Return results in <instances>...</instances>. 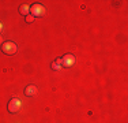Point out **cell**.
I'll list each match as a JSON object with an SVG mask.
<instances>
[{"label": "cell", "mask_w": 128, "mask_h": 123, "mask_svg": "<svg viewBox=\"0 0 128 123\" xmlns=\"http://www.w3.org/2000/svg\"><path fill=\"white\" fill-rule=\"evenodd\" d=\"M75 63V56L71 53H67L62 57V66H66V67H71L72 64Z\"/></svg>", "instance_id": "277c9868"}, {"label": "cell", "mask_w": 128, "mask_h": 123, "mask_svg": "<svg viewBox=\"0 0 128 123\" xmlns=\"http://www.w3.org/2000/svg\"><path fill=\"white\" fill-rule=\"evenodd\" d=\"M25 21H26V23H32L33 21H34V17L29 14V15H26V17H25Z\"/></svg>", "instance_id": "ba28073f"}, {"label": "cell", "mask_w": 128, "mask_h": 123, "mask_svg": "<svg viewBox=\"0 0 128 123\" xmlns=\"http://www.w3.org/2000/svg\"><path fill=\"white\" fill-rule=\"evenodd\" d=\"M19 12H20L22 15H25V17H26V15H29V14H30V7H29L27 4L20 6V7H19Z\"/></svg>", "instance_id": "52a82bcc"}, {"label": "cell", "mask_w": 128, "mask_h": 123, "mask_svg": "<svg viewBox=\"0 0 128 123\" xmlns=\"http://www.w3.org/2000/svg\"><path fill=\"white\" fill-rule=\"evenodd\" d=\"M37 94V86L36 85H27L25 88V96L27 97H33Z\"/></svg>", "instance_id": "5b68a950"}, {"label": "cell", "mask_w": 128, "mask_h": 123, "mask_svg": "<svg viewBox=\"0 0 128 123\" xmlns=\"http://www.w3.org/2000/svg\"><path fill=\"white\" fill-rule=\"evenodd\" d=\"M50 67H52V70H56V71H59V70H62V59H57V60H54L53 63L50 64Z\"/></svg>", "instance_id": "8992f818"}, {"label": "cell", "mask_w": 128, "mask_h": 123, "mask_svg": "<svg viewBox=\"0 0 128 123\" xmlns=\"http://www.w3.org/2000/svg\"><path fill=\"white\" fill-rule=\"evenodd\" d=\"M2 51H3V53H6V55H14L15 52H16V44L12 41H6V42H3V45H2Z\"/></svg>", "instance_id": "3957f363"}, {"label": "cell", "mask_w": 128, "mask_h": 123, "mask_svg": "<svg viewBox=\"0 0 128 123\" xmlns=\"http://www.w3.org/2000/svg\"><path fill=\"white\" fill-rule=\"evenodd\" d=\"M2 30H3V23L0 22V32H2Z\"/></svg>", "instance_id": "30bf717a"}, {"label": "cell", "mask_w": 128, "mask_h": 123, "mask_svg": "<svg viewBox=\"0 0 128 123\" xmlns=\"http://www.w3.org/2000/svg\"><path fill=\"white\" fill-rule=\"evenodd\" d=\"M3 45V36H0V47Z\"/></svg>", "instance_id": "9c48e42d"}, {"label": "cell", "mask_w": 128, "mask_h": 123, "mask_svg": "<svg viewBox=\"0 0 128 123\" xmlns=\"http://www.w3.org/2000/svg\"><path fill=\"white\" fill-rule=\"evenodd\" d=\"M46 10H45V7L42 4H40V3H34V4L30 7V15H33L34 18H40V17H44Z\"/></svg>", "instance_id": "6da1fadb"}, {"label": "cell", "mask_w": 128, "mask_h": 123, "mask_svg": "<svg viewBox=\"0 0 128 123\" xmlns=\"http://www.w3.org/2000/svg\"><path fill=\"white\" fill-rule=\"evenodd\" d=\"M20 107H22V101H20L19 98L14 97V98H11V100L8 101L7 108H8V112H11V113H16L20 109Z\"/></svg>", "instance_id": "7a4b0ae2"}]
</instances>
